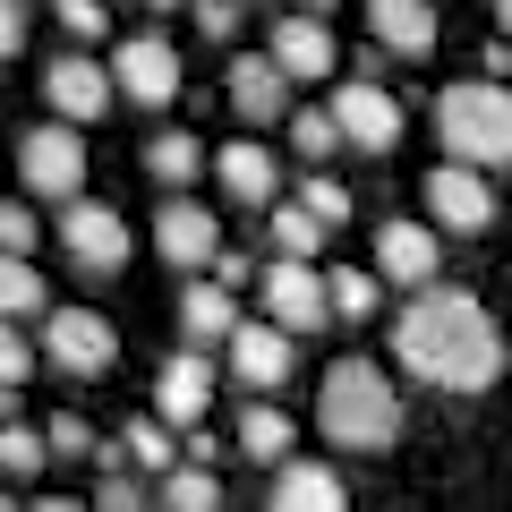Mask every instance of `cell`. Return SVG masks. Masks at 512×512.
<instances>
[{
  "label": "cell",
  "instance_id": "cell-1",
  "mask_svg": "<svg viewBox=\"0 0 512 512\" xmlns=\"http://www.w3.org/2000/svg\"><path fill=\"white\" fill-rule=\"evenodd\" d=\"M393 350H402L410 376L444 384V393H487L504 376V333H495V316L470 291H444V282L410 291L402 325H393Z\"/></svg>",
  "mask_w": 512,
  "mask_h": 512
},
{
  "label": "cell",
  "instance_id": "cell-2",
  "mask_svg": "<svg viewBox=\"0 0 512 512\" xmlns=\"http://www.w3.org/2000/svg\"><path fill=\"white\" fill-rule=\"evenodd\" d=\"M316 427H325L333 444H350V453H384L393 427H402V402H393L384 367L376 359H342L325 376V393H316Z\"/></svg>",
  "mask_w": 512,
  "mask_h": 512
},
{
  "label": "cell",
  "instance_id": "cell-3",
  "mask_svg": "<svg viewBox=\"0 0 512 512\" xmlns=\"http://www.w3.org/2000/svg\"><path fill=\"white\" fill-rule=\"evenodd\" d=\"M436 137H444L453 163H478V171L512 163V86L504 77H461V86H444L436 94Z\"/></svg>",
  "mask_w": 512,
  "mask_h": 512
},
{
  "label": "cell",
  "instance_id": "cell-4",
  "mask_svg": "<svg viewBox=\"0 0 512 512\" xmlns=\"http://www.w3.org/2000/svg\"><path fill=\"white\" fill-rule=\"evenodd\" d=\"M18 171H26V188H35V197L77 205V197H86V137H77V120L26 128V137H18Z\"/></svg>",
  "mask_w": 512,
  "mask_h": 512
},
{
  "label": "cell",
  "instance_id": "cell-5",
  "mask_svg": "<svg viewBox=\"0 0 512 512\" xmlns=\"http://www.w3.org/2000/svg\"><path fill=\"white\" fill-rule=\"evenodd\" d=\"M43 359L69 367V376H111L120 333H111L94 308H52V316H43Z\"/></svg>",
  "mask_w": 512,
  "mask_h": 512
},
{
  "label": "cell",
  "instance_id": "cell-6",
  "mask_svg": "<svg viewBox=\"0 0 512 512\" xmlns=\"http://www.w3.org/2000/svg\"><path fill=\"white\" fill-rule=\"evenodd\" d=\"M265 316L291 325V333H316L333 316V282L316 274L308 256H274V265H265Z\"/></svg>",
  "mask_w": 512,
  "mask_h": 512
},
{
  "label": "cell",
  "instance_id": "cell-7",
  "mask_svg": "<svg viewBox=\"0 0 512 512\" xmlns=\"http://www.w3.org/2000/svg\"><path fill=\"white\" fill-rule=\"evenodd\" d=\"M111 94H120V77H111L103 60H86V52H60L52 69H43V103H52V120L94 128L111 111Z\"/></svg>",
  "mask_w": 512,
  "mask_h": 512
},
{
  "label": "cell",
  "instance_id": "cell-8",
  "mask_svg": "<svg viewBox=\"0 0 512 512\" xmlns=\"http://www.w3.org/2000/svg\"><path fill=\"white\" fill-rule=\"evenodd\" d=\"M60 248H69L77 274H120V256H128V222L111 214V205L77 197V205H60Z\"/></svg>",
  "mask_w": 512,
  "mask_h": 512
},
{
  "label": "cell",
  "instance_id": "cell-9",
  "mask_svg": "<svg viewBox=\"0 0 512 512\" xmlns=\"http://www.w3.org/2000/svg\"><path fill=\"white\" fill-rule=\"evenodd\" d=\"M427 214H436V231L478 239V231L495 222V188H487V171H478V163H444V171H427Z\"/></svg>",
  "mask_w": 512,
  "mask_h": 512
},
{
  "label": "cell",
  "instance_id": "cell-10",
  "mask_svg": "<svg viewBox=\"0 0 512 512\" xmlns=\"http://www.w3.org/2000/svg\"><path fill=\"white\" fill-rule=\"evenodd\" d=\"M333 120H342V146H359V154H393L402 146V103H393L376 77H350V86L333 94Z\"/></svg>",
  "mask_w": 512,
  "mask_h": 512
},
{
  "label": "cell",
  "instance_id": "cell-11",
  "mask_svg": "<svg viewBox=\"0 0 512 512\" xmlns=\"http://www.w3.org/2000/svg\"><path fill=\"white\" fill-rule=\"evenodd\" d=\"M291 86H299V77L282 69L274 52H239V60H231V77H222V94H231V111H239L248 128L291 120Z\"/></svg>",
  "mask_w": 512,
  "mask_h": 512
},
{
  "label": "cell",
  "instance_id": "cell-12",
  "mask_svg": "<svg viewBox=\"0 0 512 512\" xmlns=\"http://www.w3.org/2000/svg\"><path fill=\"white\" fill-rule=\"evenodd\" d=\"M111 77H120V94H128V103L163 111L171 94H180V52H171L163 35H128L120 52H111Z\"/></svg>",
  "mask_w": 512,
  "mask_h": 512
},
{
  "label": "cell",
  "instance_id": "cell-13",
  "mask_svg": "<svg viewBox=\"0 0 512 512\" xmlns=\"http://www.w3.org/2000/svg\"><path fill=\"white\" fill-rule=\"evenodd\" d=\"M367 35L393 60H427L444 26H436V0H367Z\"/></svg>",
  "mask_w": 512,
  "mask_h": 512
},
{
  "label": "cell",
  "instance_id": "cell-14",
  "mask_svg": "<svg viewBox=\"0 0 512 512\" xmlns=\"http://www.w3.org/2000/svg\"><path fill=\"white\" fill-rule=\"evenodd\" d=\"M154 248H163L171 265H188V274H197V265H214V256H222V222L205 214L197 197H171L163 214H154Z\"/></svg>",
  "mask_w": 512,
  "mask_h": 512
},
{
  "label": "cell",
  "instance_id": "cell-15",
  "mask_svg": "<svg viewBox=\"0 0 512 512\" xmlns=\"http://www.w3.org/2000/svg\"><path fill=\"white\" fill-rule=\"evenodd\" d=\"M265 52H274L299 86H308V77H333V26H325V9H282Z\"/></svg>",
  "mask_w": 512,
  "mask_h": 512
},
{
  "label": "cell",
  "instance_id": "cell-16",
  "mask_svg": "<svg viewBox=\"0 0 512 512\" xmlns=\"http://www.w3.org/2000/svg\"><path fill=\"white\" fill-rule=\"evenodd\" d=\"M291 342H299V333L265 316V325H239V333H231L222 350H231V376H239V384H256V393H274V384L291 376Z\"/></svg>",
  "mask_w": 512,
  "mask_h": 512
},
{
  "label": "cell",
  "instance_id": "cell-17",
  "mask_svg": "<svg viewBox=\"0 0 512 512\" xmlns=\"http://www.w3.org/2000/svg\"><path fill=\"white\" fill-rule=\"evenodd\" d=\"M154 402H163V419H171V427H205V410H214V376H205L197 350L163 359V376H154Z\"/></svg>",
  "mask_w": 512,
  "mask_h": 512
},
{
  "label": "cell",
  "instance_id": "cell-18",
  "mask_svg": "<svg viewBox=\"0 0 512 512\" xmlns=\"http://www.w3.org/2000/svg\"><path fill=\"white\" fill-rule=\"evenodd\" d=\"M376 265H384V282L427 291V282H436V231H419V222H384V231H376Z\"/></svg>",
  "mask_w": 512,
  "mask_h": 512
},
{
  "label": "cell",
  "instance_id": "cell-19",
  "mask_svg": "<svg viewBox=\"0 0 512 512\" xmlns=\"http://www.w3.org/2000/svg\"><path fill=\"white\" fill-rule=\"evenodd\" d=\"M265 512H350V504H342V478H333L325 461H282Z\"/></svg>",
  "mask_w": 512,
  "mask_h": 512
},
{
  "label": "cell",
  "instance_id": "cell-20",
  "mask_svg": "<svg viewBox=\"0 0 512 512\" xmlns=\"http://www.w3.org/2000/svg\"><path fill=\"white\" fill-rule=\"evenodd\" d=\"M214 180H222V197H239V205H274V154L256 146V137H239V146L214 154Z\"/></svg>",
  "mask_w": 512,
  "mask_h": 512
},
{
  "label": "cell",
  "instance_id": "cell-21",
  "mask_svg": "<svg viewBox=\"0 0 512 512\" xmlns=\"http://www.w3.org/2000/svg\"><path fill=\"white\" fill-rule=\"evenodd\" d=\"M180 333H188L197 350L231 342V333H239V316H231V282H188V299H180Z\"/></svg>",
  "mask_w": 512,
  "mask_h": 512
},
{
  "label": "cell",
  "instance_id": "cell-22",
  "mask_svg": "<svg viewBox=\"0 0 512 512\" xmlns=\"http://www.w3.org/2000/svg\"><path fill=\"white\" fill-rule=\"evenodd\" d=\"M146 171H154V180L171 188V197H180V188H188V180H197V171H205V146H197V137H188V128H163V137H154V146H146Z\"/></svg>",
  "mask_w": 512,
  "mask_h": 512
},
{
  "label": "cell",
  "instance_id": "cell-23",
  "mask_svg": "<svg viewBox=\"0 0 512 512\" xmlns=\"http://www.w3.org/2000/svg\"><path fill=\"white\" fill-rule=\"evenodd\" d=\"M35 308H52L35 256H0V316H35Z\"/></svg>",
  "mask_w": 512,
  "mask_h": 512
},
{
  "label": "cell",
  "instance_id": "cell-24",
  "mask_svg": "<svg viewBox=\"0 0 512 512\" xmlns=\"http://www.w3.org/2000/svg\"><path fill=\"white\" fill-rule=\"evenodd\" d=\"M239 453H248V461H282V453H291V419L256 402L248 419H239Z\"/></svg>",
  "mask_w": 512,
  "mask_h": 512
},
{
  "label": "cell",
  "instance_id": "cell-25",
  "mask_svg": "<svg viewBox=\"0 0 512 512\" xmlns=\"http://www.w3.org/2000/svg\"><path fill=\"white\" fill-rule=\"evenodd\" d=\"M325 231H333V222L308 214V205H274V248L282 256H316V248H325Z\"/></svg>",
  "mask_w": 512,
  "mask_h": 512
},
{
  "label": "cell",
  "instance_id": "cell-26",
  "mask_svg": "<svg viewBox=\"0 0 512 512\" xmlns=\"http://www.w3.org/2000/svg\"><path fill=\"white\" fill-rule=\"evenodd\" d=\"M43 461H52V436H43V427H18V419L0 427V470L9 478H35Z\"/></svg>",
  "mask_w": 512,
  "mask_h": 512
},
{
  "label": "cell",
  "instance_id": "cell-27",
  "mask_svg": "<svg viewBox=\"0 0 512 512\" xmlns=\"http://www.w3.org/2000/svg\"><path fill=\"white\" fill-rule=\"evenodd\" d=\"M163 504L171 512H222V487H214V470L197 461V470H171L163 478Z\"/></svg>",
  "mask_w": 512,
  "mask_h": 512
},
{
  "label": "cell",
  "instance_id": "cell-28",
  "mask_svg": "<svg viewBox=\"0 0 512 512\" xmlns=\"http://www.w3.org/2000/svg\"><path fill=\"white\" fill-rule=\"evenodd\" d=\"M291 146L308 154V163H325V154L342 146V120H333V103H316V111H291Z\"/></svg>",
  "mask_w": 512,
  "mask_h": 512
},
{
  "label": "cell",
  "instance_id": "cell-29",
  "mask_svg": "<svg viewBox=\"0 0 512 512\" xmlns=\"http://www.w3.org/2000/svg\"><path fill=\"white\" fill-rule=\"evenodd\" d=\"M120 453L137 461V470H154V478H171V470H180V461H171V436H163V427H154V419H128Z\"/></svg>",
  "mask_w": 512,
  "mask_h": 512
},
{
  "label": "cell",
  "instance_id": "cell-30",
  "mask_svg": "<svg viewBox=\"0 0 512 512\" xmlns=\"http://www.w3.org/2000/svg\"><path fill=\"white\" fill-rule=\"evenodd\" d=\"M333 282V316L342 325H359V316H376V274H359V265H342V274H325Z\"/></svg>",
  "mask_w": 512,
  "mask_h": 512
},
{
  "label": "cell",
  "instance_id": "cell-31",
  "mask_svg": "<svg viewBox=\"0 0 512 512\" xmlns=\"http://www.w3.org/2000/svg\"><path fill=\"white\" fill-rule=\"evenodd\" d=\"M43 231H35V205L26 197H0V256H35Z\"/></svg>",
  "mask_w": 512,
  "mask_h": 512
},
{
  "label": "cell",
  "instance_id": "cell-32",
  "mask_svg": "<svg viewBox=\"0 0 512 512\" xmlns=\"http://www.w3.org/2000/svg\"><path fill=\"white\" fill-rule=\"evenodd\" d=\"M26 376H35V350H26L18 316H0V393H18Z\"/></svg>",
  "mask_w": 512,
  "mask_h": 512
},
{
  "label": "cell",
  "instance_id": "cell-33",
  "mask_svg": "<svg viewBox=\"0 0 512 512\" xmlns=\"http://www.w3.org/2000/svg\"><path fill=\"white\" fill-rule=\"evenodd\" d=\"M299 205H308V214H325L333 231L350 222V188H342V180H325V171H308V180H299Z\"/></svg>",
  "mask_w": 512,
  "mask_h": 512
},
{
  "label": "cell",
  "instance_id": "cell-34",
  "mask_svg": "<svg viewBox=\"0 0 512 512\" xmlns=\"http://www.w3.org/2000/svg\"><path fill=\"white\" fill-rule=\"evenodd\" d=\"M52 18H60V35H69V43H94V35H103V0H52Z\"/></svg>",
  "mask_w": 512,
  "mask_h": 512
},
{
  "label": "cell",
  "instance_id": "cell-35",
  "mask_svg": "<svg viewBox=\"0 0 512 512\" xmlns=\"http://www.w3.org/2000/svg\"><path fill=\"white\" fill-rule=\"evenodd\" d=\"M188 9H197V35L205 43H231L239 35V0H188Z\"/></svg>",
  "mask_w": 512,
  "mask_h": 512
},
{
  "label": "cell",
  "instance_id": "cell-36",
  "mask_svg": "<svg viewBox=\"0 0 512 512\" xmlns=\"http://www.w3.org/2000/svg\"><path fill=\"white\" fill-rule=\"evenodd\" d=\"M43 436H52V453H69V461H77V453H103V444H94V427H86V419H69V410H60Z\"/></svg>",
  "mask_w": 512,
  "mask_h": 512
},
{
  "label": "cell",
  "instance_id": "cell-37",
  "mask_svg": "<svg viewBox=\"0 0 512 512\" xmlns=\"http://www.w3.org/2000/svg\"><path fill=\"white\" fill-rule=\"evenodd\" d=\"M94 512H137V487H128V470H103V487H94Z\"/></svg>",
  "mask_w": 512,
  "mask_h": 512
},
{
  "label": "cell",
  "instance_id": "cell-38",
  "mask_svg": "<svg viewBox=\"0 0 512 512\" xmlns=\"http://www.w3.org/2000/svg\"><path fill=\"white\" fill-rule=\"evenodd\" d=\"M26 52V0H0V60Z\"/></svg>",
  "mask_w": 512,
  "mask_h": 512
},
{
  "label": "cell",
  "instance_id": "cell-39",
  "mask_svg": "<svg viewBox=\"0 0 512 512\" xmlns=\"http://www.w3.org/2000/svg\"><path fill=\"white\" fill-rule=\"evenodd\" d=\"M504 69H512V35H495L487 43V77H504Z\"/></svg>",
  "mask_w": 512,
  "mask_h": 512
},
{
  "label": "cell",
  "instance_id": "cell-40",
  "mask_svg": "<svg viewBox=\"0 0 512 512\" xmlns=\"http://www.w3.org/2000/svg\"><path fill=\"white\" fill-rule=\"evenodd\" d=\"M495 26H504V35H512V0H495Z\"/></svg>",
  "mask_w": 512,
  "mask_h": 512
},
{
  "label": "cell",
  "instance_id": "cell-41",
  "mask_svg": "<svg viewBox=\"0 0 512 512\" xmlns=\"http://www.w3.org/2000/svg\"><path fill=\"white\" fill-rule=\"evenodd\" d=\"M35 512H86V504H69V495H60V504H35Z\"/></svg>",
  "mask_w": 512,
  "mask_h": 512
},
{
  "label": "cell",
  "instance_id": "cell-42",
  "mask_svg": "<svg viewBox=\"0 0 512 512\" xmlns=\"http://www.w3.org/2000/svg\"><path fill=\"white\" fill-rule=\"evenodd\" d=\"M299 9H333V0H299Z\"/></svg>",
  "mask_w": 512,
  "mask_h": 512
},
{
  "label": "cell",
  "instance_id": "cell-43",
  "mask_svg": "<svg viewBox=\"0 0 512 512\" xmlns=\"http://www.w3.org/2000/svg\"><path fill=\"white\" fill-rule=\"evenodd\" d=\"M146 9H180V0H146Z\"/></svg>",
  "mask_w": 512,
  "mask_h": 512
},
{
  "label": "cell",
  "instance_id": "cell-44",
  "mask_svg": "<svg viewBox=\"0 0 512 512\" xmlns=\"http://www.w3.org/2000/svg\"><path fill=\"white\" fill-rule=\"evenodd\" d=\"M0 512H26V504H9V495H0Z\"/></svg>",
  "mask_w": 512,
  "mask_h": 512
}]
</instances>
